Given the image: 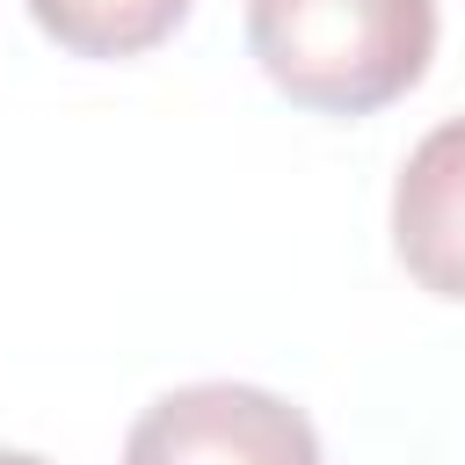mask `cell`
<instances>
[{"label": "cell", "mask_w": 465, "mask_h": 465, "mask_svg": "<svg viewBox=\"0 0 465 465\" xmlns=\"http://www.w3.org/2000/svg\"><path fill=\"white\" fill-rule=\"evenodd\" d=\"M247 44L298 109L371 116L429 73L436 0H247Z\"/></svg>", "instance_id": "cell-1"}, {"label": "cell", "mask_w": 465, "mask_h": 465, "mask_svg": "<svg viewBox=\"0 0 465 465\" xmlns=\"http://www.w3.org/2000/svg\"><path fill=\"white\" fill-rule=\"evenodd\" d=\"M124 465H327V458L305 407H291L283 392L203 378L160 392L131 421Z\"/></svg>", "instance_id": "cell-2"}, {"label": "cell", "mask_w": 465, "mask_h": 465, "mask_svg": "<svg viewBox=\"0 0 465 465\" xmlns=\"http://www.w3.org/2000/svg\"><path fill=\"white\" fill-rule=\"evenodd\" d=\"M392 247L407 276L465 305V116L436 124L392 182Z\"/></svg>", "instance_id": "cell-3"}, {"label": "cell", "mask_w": 465, "mask_h": 465, "mask_svg": "<svg viewBox=\"0 0 465 465\" xmlns=\"http://www.w3.org/2000/svg\"><path fill=\"white\" fill-rule=\"evenodd\" d=\"M29 15L73 58H138L182 29L189 0H29Z\"/></svg>", "instance_id": "cell-4"}, {"label": "cell", "mask_w": 465, "mask_h": 465, "mask_svg": "<svg viewBox=\"0 0 465 465\" xmlns=\"http://www.w3.org/2000/svg\"><path fill=\"white\" fill-rule=\"evenodd\" d=\"M0 465H44L36 450H0Z\"/></svg>", "instance_id": "cell-5"}]
</instances>
